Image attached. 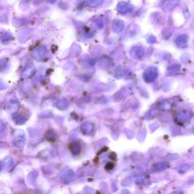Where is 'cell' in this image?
<instances>
[{
	"instance_id": "obj_1",
	"label": "cell",
	"mask_w": 194,
	"mask_h": 194,
	"mask_svg": "<svg viewBox=\"0 0 194 194\" xmlns=\"http://www.w3.org/2000/svg\"><path fill=\"white\" fill-rule=\"evenodd\" d=\"M187 39H186V37L185 36H180L177 39V43L178 45L182 47L183 46L185 45V43H186V41Z\"/></svg>"
},
{
	"instance_id": "obj_3",
	"label": "cell",
	"mask_w": 194,
	"mask_h": 194,
	"mask_svg": "<svg viewBox=\"0 0 194 194\" xmlns=\"http://www.w3.org/2000/svg\"><path fill=\"white\" fill-rule=\"evenodd\" d=\"M96 194H100V193H99V192H98V191H97Z\"/></svg>"
},
{
	"instance_id": "obj_2",
	"label": "cell",
	"mask_w": 194,
	"mask_h": 194,
	"mask_svg": "<svg viewBox=\"0 0 194 194\" xmlns=\"http://www.w3.org/2000/svg\"><path fill=\"white\" fill-rule=\"evenodd\" d=\"M114 167V164L111 162H109L106 165L105 168L107 170H111L113 169Z\"/></svg>"
}]
</instances>
